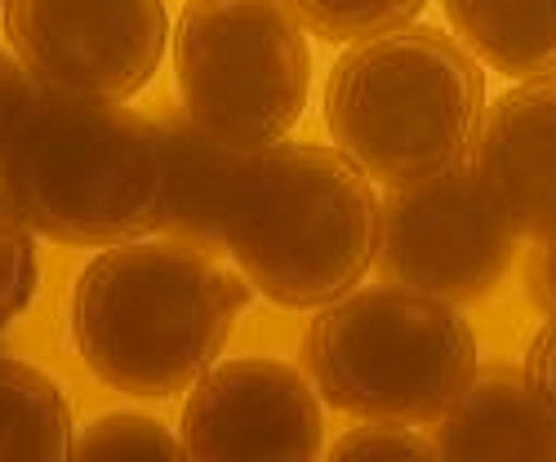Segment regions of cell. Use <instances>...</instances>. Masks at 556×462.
Returning <instances> with one entry per match:
<instances>
[{"instance_id":"cell-12","label":"cell","mask_w":556,"mask_h":462,"mask_svg":"<svg viewBox=\"0 0 556 462\" xmlns=\"http://www.w3.org/2000/svg\"><path fill=\"white\" fill-rule=\"evenodd\" d=\"M450 27L507 80H556V0H441Z\"/></svg>"},{"instance_id":"cell-8","label":"cell","mask_w":556,"mask_h":462,"mask_svg":"<svg viewBox=\"0 0 556 462\" xmlns=\"http://www.w3.org/2000/svg\"><path fill=\"white\" fill-rule=\"evenodd\" d=\"M165 0H5V40L40 89L125 103L165 59Z\"/></svg>"},{"instance_id":"cell-18","label":"cell","mask_w":556,"mask_h":462,"mask_svg":"<svg viewBox=\"0 0 556 462\" xmlns=\"http://www.w3.org/2000/svg\"><path fill=\"white\" fill-rule=\"evenodd\" d=\"M334 462L352 458V462H369V458H437L432 440H424L409 423H383V419H361V427L343 432L330 449H326Z\"/></svg>"},{"instance_id":"cell-22","label":"cell","mask_w":556,"mask_h":462,"mask_svg":"<svg viewBox=\"0 0 556 462\" xmlns=\"http://www.w3.org/2000/svg\"><path fill=\"white\" fill-rule=\"evenodd\" d=\"M0 10H5V0H0Z\"/></svg>"},{"instance_id":"cell-6","label":"cell","mask_w":556,"mask_h":462,"mask_svg":"<svg viewBox=\"0 0 556 462\" xmlns=\"http://www.w3.org/2000/svg\"><path fill=\"white\" fill-rule=\"evenodd\" d=\"M182 112L231 152H254L299 125L312 89L303 23L286 0H188L174 23Z\"/></svg>"},{"instance_id":"cell-21","label":"cell","mask_w":556,"mask_h":462,"mask_svg":"<svg viewBox=\"0 0 556 462\" xmlns=\"http://www.w3.org/2000/svg\"><path fill=\"white\" fill-rule=\"evenodd\" d=\"M539 249L530 254V262H526V294H530V303L539 307V311H556V236H547V241H534Z\"/></svg>"},{"instance_id":"cell-9","label":"cell","mask_w":556,"mask_h":462,"mask_svg":"<svg viewBox=\"0 0 556 462\" xmlns=\"http://www.w3.org/2000/svg\"><path fill=\"white\" fill-rule=\"evenodd\" d=\"M188 458L303 462L326 453V413L307 369L245 356L214 364L188 387L178 419Z\"/></svg>"},{"instance_id":"cell-15","label":"cell","mask_w":556,"mask_h":462,"mask_svg":"<svg viewBox=\"0 0 556 462\" xmlns=\"http://www.w3.org/2000/svg\"><path fill=\"white\" fill-rule=\"evenodd\" d=\"M294 18L330 44H356L369 36H383L409 27L424 14L428 0H286Z\"/></svg>"},{"instance_id":"cell-11","label":"cell","mask_w":556,"mask_h":462,"mask_svg":"<svg viewBox=\"0 0 556 462\" xmlns=\"http://www.w3.org/2000/svg\"><path fill=\"white\" fill-rule=\"evenodd\" d=\"M437 458H556V423L539 405L526 369H477L432 423Z\"/></svg>"},{"instance_id":"cell-19","label":"cell","mask_w":556,"mask_h":462,"mask_svg":"<svg viewBox=\"0 0 556 462\" xmlns=\"http://www.w3.org/2000/svg\"><path fill=\"white\" fill-rule=\"evenodd\" d=\"M36 99H40L36 76L18 63V54L0 50V156L10 152V143L18 138V129L31 120Z\"/></svg>"},{"instance_id":"cell-5","label":"cell","mask_w":556,"mask_h":462,"mask_svg":"<svg viewBox=\"0 0 556 462\" xmlns=\"http://www.w3.org/2000/svg\"><path fill=\"white\" fill-rule=\"evenodd\" d=\"M303 369L320 400L348 419L437 423L477 374V334L458 303L375 285L316 311Z\"/></svg>"},{"instance_id":"cell-2","label":"cell","mask_w":556,"mask_h":462,"mask_svg":"<svg viewBox=\"0 0 556 462\" xmlns=\"http://www.w3.org/2000/svg\"><path fill=\"white\" fill-rule=\"evenodd\" d=\"M245 285L188 241H125L72 290V347L103 387L169 400L218 364Z\"/></svg>"},{"instance_id":"cell-3","label":"cell","mask_w":556,"mask_h":462,"mask_svg":"<svg viewBox=\"0 0 556 462\" xmlns=\"http://www.w3.org/2000/svg\"><path fill=\"white\" fill-rule=\"evenodd\" d=\"M0 192L36 236L108 249L165 231L169 152L156 116L40 89L31 120L0 156Z\"/></svg>"},{"instance_id":"cell-16","label":"cell","mask_w":556,"mask_h":462,"mask_svg":"<svg viewBox=\"0 0 556 462\" xmlns=\"http://www.w3.org/2000/svg\"><path fill=\"white\" fill-rule=\"evenodd\" d=\"M72 458L76 462H125V458H152V462H174L188 458L182 440L143 413H103L85 432L72 436Z\"/></svg>"},{"instance_id":"cell-14","label":"cell","mask_w":556,"mask_h":462,"mask_svg":"<svg viewBox=\"0 0 556 462\" xmlns=\"http://www.w3.org/2000/svg\"><path fill=\"white\" fill-rule=\"evenodd\" d=\"M72 400L27 360L0 356V462L72 458Z\"/></svg>"},{"instance_id":"cell-13","label":"cell","mask_w":556,"mask_h":462,"mask_svg":"<svg viewBox=\"0 0 556 462\" xmlns=\"http://www.w3.org/2000/svg\"><path fill=\"white\" fill-rule=\"evenodd\" d=\"M169 152V209H165V231L174 241H188L197 249L223 254L218 236V196L231 147L210 138L188 112H165L156 116Z\"/></svg>"},{"instance_id":"cell-10","label":"cell","mask_w":556,"mask_h":462,"mask_svg":"<svg viewBox=\"0 0 556 462\" xmlns=\"http://www.w3.org/2000/svg\"><path fill=\"white\" fill-rule=\"evenodd\" d=\"M468 169L521 241L556 236V80H526L485 107Z\"/></svg>"},{"instance_id":"cell-1","label":"cell","mask_w":556,"mask_h":462,"mask_svg":"<svg viewBox=\"0 0 556 462\" xmlns=\"http://www.w3.org/2000/svg\"><path fill=\"white\" fill-rule=\"evenodd\" d=\"M223 254L276 307H326L379 258V196L339 147L267 143L231 152L218 196Z\"/></svg>"},{"instance_id":"cell-4","label":"cell","mask_w":556,"mask_h":462,"mask_svg":"<svg viewBox=\"0 0 556 462\" xmlns=\"http://www.w3.org/2000/svg\"><path fill=\"white\" fill-rule=\"evenodd\" d=\"M481 116L485 76L441 27L409 23L356 40L326 80V129L334 147L383 188L463 169Z\"/></svg>"},{"instance_id":"cell-20","label":"cell","mask_w":556,"mask_h":462,"mask_svg":"<svg viewBox=\"0 0 556 462\" xmlns=\"http://www.w3.org/2000/svg\"><path fill=\"white\" fill-rule=\"evenodd\" d=\"M526 383L534 387L539 405L547 409V419L556 423V311L543 320V330L534 334L526 351Z\"/></svg>"},{"instance_id":"cell-17","label":"cell","mask_w":556,"mask_h":462,"mask_svg":"<svg viewBox=\"0 0 556 462\" xmlns=\"http://www.w3.org/2000/svg\"><path fill=\"white\" fill-rule=\"evenodd\" d=\"M36 290H40L36 231L14 209V201L0 192V334H5L18 316L31 311Z\"/></svg>"},{"instance_id":"cell-7","label":"cell","mask_w":556,"mask_h":462,"mask_svg":"<svg viewBox=\"0 0 556 462\" xmlns=\"http://www.w3.org/2000/svg\"><path fill=\"white\" fill-rule=\"evenodd\" d=\"M521 236L485 201L472 169L388 188L379 205V271L388 285L445 303H477L517 262Z\"/></svg>"}]
</instances>
